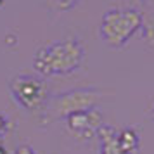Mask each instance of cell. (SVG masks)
<instances>
[{
	"instance_id": "14",
	"label": "cell",
	"mask_w": 154,
	"mask_h": 154,
	"mask_svg": "<svg viewBox=\"0 0 154 154\" xmlns=\"http://www.w3.org/2000/svg\"><path fill=\"white\" fill-rule=\"evenodd\" d=\"M151 119L154 121V106H152V109H151Z\"/></svg>"
},
{
	"instance_id": "15",
	"label": "cell",
	"mask_w": 154,
	"mask_h": 154,
	"mask_svg": "<svg viewBox=\"0 0 154 154\" xmlns=\"http://www.w3.org/2000/svg\"><path fill=\"white\" fill-rule=\"evenodd\" d=\"M2 4H4V0H0V5H2Z\"/></svg>"
},
{
	"instance_id": "4",
	"label": "cell",
	"mask_w": 154,
	"mask_h": 154,
	"mask_svg": "<svg viewBox=\"0 0 154 154\" xmlns=\"http://www.w3.org/2000/svg\"><path fill=\"white\" fill-rule=\"evenodd\" d=\"M9 90L19 104L31 112L43 111L49 100V87L42 78L33 75H17L9 82Z\"/></svg>"
},
{
	"instance_id": "1",
	"label": "cell",
	"mask_w": 154,
	"mask_h": 154,
	"mask_svg": "<svg viewBox=\"0 0 154 154\" xmlns=\"http://www.w3.org/2000/svg\"><path fill=\"white\" fill-rule=\"evenodd\" d=\"M85 59V49L78 38L68 36L64 40L49 43L36 50L33 57V68L42 76L69 75L82 66Z\"/></svg>"
},
{
	"instance_id": "9",
	"label": "cell",
	"mask_w": 154,
	"mask_h": 154,
	"mask_svg": "<svg viewBox=\"0 0 154 154\" xmlns=\"http://www.w3.org/2000/svg\"><path fill=\"white\" fill-rule=\"evenodd\" d=\"M80 2H82V0H43L45 7L56 16L64 14V12L71 11L73 7H76Z\"/></svg>"
},
{
	"instance_id": "5",
	"label": "cell",
	"mask_w": 154,
	"mask_h": 154,
	"mask_svg": "<svg viewBox=\"0 0 154 154\" xmlns=\"http://www.w3.org/2000/svg\"><path fill=\"white\" fill-rule=\"evenodd\" d=\"M66 126L75 137L83 140H90L92 137H95L99 130L104 125V116L99 111L97 107L88 109V111H82L76 114H71L64 119Z\"/></svg>"
},
{
	"instance_id": "13",
	"label": "cell",
	"mask_w": 154,
	"mask_h": 154,
	"mask_svg": "<svg viewBox=\"0 0 154 154\" xmlns=\"http://www.w3.org/2000/svg\"><path fill=\"white\" fill-rule=\"evenodd\" d=\"M0 154H7V149H5V146L0 142Z\"/></svg>"
},
{
	"instance_id": "10",
	"label": "cell",
	"mask_w": 154,
	"mask_h": 154,
	"mask_svg": "<svg viewBox=\"0 0 154 154\" xmlns=\"http://www.w3.org/2000/svg\"><path fill=\"white\" fill-rule=\"evenodd\" d=\"M112 4H116L118 9H135V11H142L146 7V0H111Z\"/></svg>"
},
{
	"instance_id": "2",
	"label": "cell",
	"mask_w": 154,
	"mask_h": 154,
	"mask_svg": "<svg viewBox=\"0 0 154 154\" xmlns=\"http://www.w3.org/2000/svg\"><path fill=\"white\" fill-rule=\"evenodd\" d=\"M100 99H102V92L97 88H75L59 94L47 100L42 111V119L45 123L66 119L71 114L97 107Z\"/></svg>"
},
{
	"instance_id": "7",
	"label": "cell",
	"mask_w": 154,
	"mask_h": 154,
	"mask_svg": "<svg viewBox=\"0 0 154 154\" xmlns=\"http://www.w3.org/2000/svg\"><path fill=\"white\" fill-rule=\"evenodd\" d=\"M100 142V154H125L118 146V132L109 125H102L97 133Z\"/></svg>"
},
{
	"instance_id": "6",
	"label": "cell",
	"mask_w": 154,
	"mask_h": 154,
	"mask_svg": "<svg viewBox=\"0 0 154 154\" xmlns=\"http://www.w3.org/2000/svg\"><path fill=\"white\" fill-rule=\"evenodd\" d=\"M118 146L125 154H140V133L137 128L128 126L118 132Z\"/></svg>"
},
{
	"instance_id": "8",
	"label": "cell",
	"mask_w": 154,
	"mask_h": 154,
	"mask_svg": "<svg viewBox=\"0 0 154 154\" xmlns=\"http://www.w3.org/2000/svg\"><path fill=\"white\" fill-rule=\"evenodd\" d=\"M140 14H142V23L139 31L142 33V40L149 49L154 50V9L151 5H146L140 11Z\"/></svg>"
},
{
	"instance_id": "3",
	"label": "cell",
	"mask_w": 154,
	"mask_h": 154,
	"mask_svg": "<svg viewBox=\"0 0 154 154\" xmlns=\"http://www.w3.org/2000/svg\"><path fill=\"white\" fill-rule=\"evenodd\" d=\"M142 14L135 9H109L100 21L99 35L111 49H121L140 29Z\"/></svg>"
},
{
	"instance_id": "11",
	"label": "cell",
	"mask_w": 154,
	"mask_h": 154,
	"mask_svg": "<svg viewBox=\"0 0 154 154\" xmlns=\"http://www.w3.org/2000/svg\"><path fill=\"white\" fill-rule=\"evenodd\" d=\"M9 130H11V121L7 119L5 114H0V140L7 135Z\"/></svg>"
},
{
	"instance_id": "12",
	"label": "cell",
	"mask_w": 154,
	"mask_h": 154,
	"mask_svg": "<svg viewBox=\"0 0 154 154\" xmlns=\"http://www.w3.org/2000/svg\"><path fill=\"white\" fill-rule=\"evenodd\" d=\"M16 154H35V151H33V147L31 146L23 144V146H19L17 149H16Z\"/></svg>"
}]
</instances>
